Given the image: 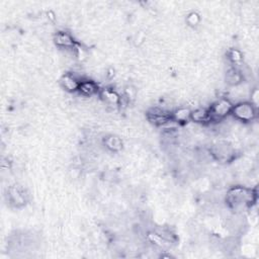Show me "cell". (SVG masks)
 <instances>
[{
    "label": "cell",
    "mask_w": 259,
    "mask_h": 259,
    "mask_svg": "<svg viewBox=\"0 0 259 259\" xmlns=\"http://www.w3.org/2000/svg\"><path fill=\"white\" fill-rule=\"evenodd\" d=\"M257 199V192L249 187L236 185L227 191L226 202L235 212H243L253 205Z\"/></svg>",
    "instance_id": "cell-1"
},
{
    "label": "cell",
    "mask_w": 259,
    "mask_h": 259,
    "mask_svg": "<svg viewBox=\"0 0 259 259\" xmlns=\"http://www.w3.org/2000/svg\"><path fill=\"white\" fill-rule=\"evenodd\" d=\"M231 116L241 122H251L257 117V106L251 101H240L233 105Z\"/></svg>",
    "instance_id": "cell-2"
},
{
    "label": "cell",
    "mask_w": 259,
    "mask_h": 259,
    "mask_svg": "<svg viewBox=\"0 0 259 259\" xmlns=\"http://www.w3.org/2000/svg\"><path fill=\"white\" fill-rule=\"evenodd\" d=\"M209 153L211 157L220 163H228L236 158V151L233 146L227 141H219L214 143Z\"/></svg>",
    "instance_id": "cell-3"
},
{
    "label": "cell",
    "mask_w": 259,
    "mask_h": 259,
    "mask_svg": "<svg viewBox=\"0 0 259 259\" xmlns=\"http://www.w3.org/2000/svg\"><path fill=\"white\" fill-rule=\"evenodd\" d=\"M234 103L227 97H221L208 106V110L211 115L212 122L223 121L231 115V111Z\"/></svg>",
    "instance_id": "cell-4"
},
{
    "label": "cell",
    "mask_w": 259,
    "mask_h": 259,
    "mask_svg": "<svg viewBox=\"0 0 259 259\" xmlns=\"http://www.w3.org/2000/svg\"><path fill=\"white\" fill-rule=\"evenodd\" d=\"M147 119L157 126H165L170 123H173L172 111L166 110L161 107H152L146 113Z\"/></svg>",
    "instance_id": "cell-5"
},
{
    "label": "cell",
    "mask_w": 259,
    "mask_h": 259,
    "mask_svg": "<svg viewBox=\"0 0 259 259\" xmlns=\"http://www.w3.org/2000/svg\"><path fill=\"white\" fill-rule=\"evenodd\" d=\"M7 199L11 205L15 207H21L27 201V194L24 188L21 186L12 185L7 190Z\"/></svg>",
    "instance_id": "cell-6"
},
{
    "label": "cell",
    "mask_w": 259,
    "mask_h": 259,
    "mask_svg": "<svg viewBox=\"0 0 259 259\" xmlns=\"http://www.w3.org/2000/svg\"><path fill=\"white\" fill-rule=\"evenodd\" d=\"M54 42L58 48L72 51V52H74L75 48L78 45V42L75 40L73 35L70 32L64 31V30H60L57 33H55Z\"/></svg>",
    "instance_id": "cell-7"
},
{
    "label": "cell",
    "mask_w": 259,
    "mask_h": 259,
    "mask_svg": "<svg viewBox=\"0 0 259 259\" xmlns=\"http://www.w3.org/2000/svg\"><path fill=\"white\" fill-rule=\"evenodd\" d=\"M81 79L82 78L77 77L73 73H65L60 79V84L65 91L69 93H76L78 92Z\"/></svg>",
    "instance_id": "cell-8"
},
{
    "label": "cell",
    "mask_w": 259,
    "mask_h": 259,
    "mask_svg": "<svg viewBox=\"0 0 259 259\" xmlns=\"http://www.w3.org/2000/svg\"><path fill=\"white\" fill-rule=\"evenodd\" d=\"M190 121L196 124H210L212 122L208 107H197L190 112Z\"/></svg>",
    "instance_id": "cell-9"
},
{
    "label": "cell",
    "mask_w": 259,
    "mask_h": 259,
    "mask_svg": "<svg viewBox=\"0 0 259 259\" xmlns=\"http://www.w3.org/2000/svg\"><path fill=\"white\" fill-rule=\"evenodd\" d=\"M99 91H100V88L95 81L82 78L77 93H79L84 97H91L95 94H99Z\"/></svg>",
    "instance_id": "cell-10"
},
{
    "label": "cell",
    "mask_w": 259,
    "mask_h": 259,
    "mask_svg": "<svg viewBox=\"0 0 259 259\" xmlns=\"http://www.w3.org/2000/svg\"><path fill=\"white\" fill-rule=\"evenodd\" d=\"M99 97L107 104H110V105H116L118 106L119 105V102H120V98H121V94L117 93L114 89L112 88H102L100 89L99 91Z\"/></svg>",
    "instance_id": "cell-11"
},
{
    "label": "cell",
    "mask_w": 259,
    "mask_h": 259,
    "mask_svg": "<svg viewBox=\"0 0 259 259\" xmlns=\"http://www.w3.org/2000/svg\"><path fill=\"white\" fill-rule=\"evenodd\" d=\"M244 80V74L238 67H231L226 73V82L230 86H238Z\"/></svg>",
    "instance_id": "cell-12"
},
{
    "label": "cell",
    "mask_w": 259,
    "mask_h": 259,
    "mask_svg": "<svg viewBox=\"0 0 259 259\" xmlns=\"http://www.w3.org/2000/svg\"><path fill=\"white\" fill-rule=\"evenodd\" d=\"M191 109L188 107H178L172 111V118L175 123L185 124L190 121Z\"/></svg>",
    "instance_id": "cell-13"
},
{
    "label": "cell",
    "mask_w": 259,
    "mask_h": 259,
    "mask_svg": "<svg viewBox=\"0 0 259 259\" xmlns=\"http://www.w3.org/2000/svg\"><path fill=\"white\" fill-rule=\"evenodd\" d=\"M103 145L111 152H118L122 149V141L117 136L109 135L103 139Z\"/></svg>",
    "instance_id": "cell-14"
},
{
    "label": "cell",
    "mask_w": 259,
    "mask_h": 259,
    "mask_svg": "<svg viewBox=\"0 0 259 259\" xmlns=\"http://www.w3.org/2000/svg\"><path fill=\"white\" fill-rule=\"evenodd\" d=\"M228 59L234 65V67L239 66L243 61L242 53L237 49H231L228 52Z\"/></svg>",
    "instance_id": "cell-15"
},
{
    "label": "cell",
    "mask_w": 259,
    "mask_h": 259,
    "mask_svg": "<svg viewBox=\"0 0 259 259\" xmlns=\"http://www.w3.org/2000/svg\"><path fill=\"white\" fill-rule=\"evenodd\" d=\"M186 21H187L188 25L196 26L200 21V17L196 12H190L186 17Z\"/></svg>",
    "instance_id": "cell-16"
}]
</instances>
